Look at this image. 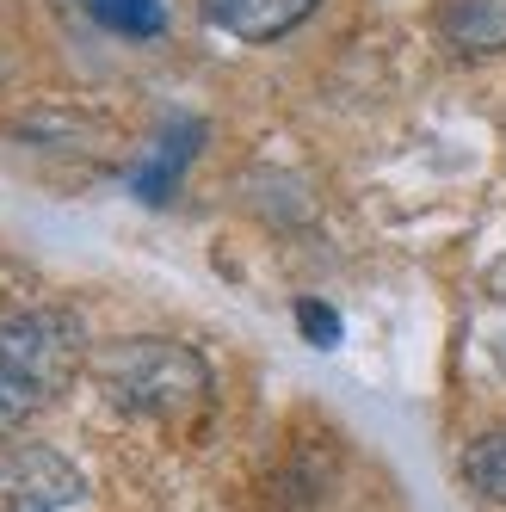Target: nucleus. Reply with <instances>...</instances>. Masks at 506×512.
<instances>
[{
  "instance_id": "obj_1",
  "label": "nucleus",
  "mask_w": 506,
  "mask_h": 512,
  "mask_svg": "<svg viewBox=\"0 0 506 512\" xmlns=\"http://www.w3.org/2000/svg\"><path fill=\"white\" fill-rule=\"evenodd\" d=\"M87 358L93 346L75 309L31 303V309L0 315V438L50 414Z\"/></svg>"
},
{
  "instance_id": "obj_2",
  "label": "nucleus",
  "mask_w": 506,
  "mask_h": 512,
  "mask_svg": "<svg viewBox=\"0 0 506 512\" xmlns=\"http://www.w3.org/2000/svg\"><path fill=\"white\" fill-rule=\"evenodd\" d=\"M93 389L130 420H192L210 401V364L186 340L161 334H130V340H99L87 358Z\"/></svg>"
},
{
  "instance_id": "obj_3",
  "label": "nucleus",
  "mask_w": 506,
  "mask_h": 512,
  "mask_svg": "<svg viewBox=\"0 0 506 512\" xmlns=\"http://www.w3.org/2000/svg\"><path fill=\"white\" fill-rule=\"evenodd\" d=\"M87 500V475L50 445H13L0 457V512H68Z\"/></svg>"
},
{
  "instance_id": "obj_4",
  "label": "nucleus",
  "mask_w": 506,
  "mask_h": 512,
  "mask_svg": "<svg viewBox=\"0 0 506 512\" xmlns=\"http://www.w3.org/2000/svg\"><path fill=\"white\" fill-rule=\"evenodd\" d=\"M321 0H198L210 31H223L235 44H278L284 31H297Z\"/></svg>"
},
{
  "instance_id": "obj_5",
  "label": "nucleus",
  "mask_w": 506,
  "mask_h": 512,
  "mask_svg": "<svg viewBox=\"0 0 506 512\" xmlns=\"http://www.w3.org/2000/svg\"><path fill=\"white\" fill-rule=\"evenodd\" d=\"M198 142H204V118H179V124H167L155 149L130 167V192H136L142 204H167L173 186H179V173L192 167Z\"/></svg>"
},
{
  "instance_id": "obj_6",
  "label": "nucleus",
  "mask_w": 506,
  "mask_h": 512,
  "mask_svg": "<svg viewBox=\"0 0 506 512\" xmlns=\"http://www.w3.org/2000/svg\"><path fill=\"white\" fill-rule=\"evenodd\" d=\"M439 31L457 56H500L506 50V7L500 0H445Z\"/></svg>"
},
{
  "instance_id": "obj_7",
  "label": "nucleus",
  "mask_w": 506,
  "mask_h": 512,
  "mask_svg": "<svg viewBox=\"0 0 506 512\" xmlns=\"http://www.w3.org/2000/svg\"><path fill=\"white\" fill-rule=\"evenodd\" d=\"M463 482L476 488L482 500L506 506V426H488L482 438H469V451H463Z\"/></svg>"
},
{
  "instance_id": "obj_8",
  "label": "nucleus",
  "mask_w": 506,
  "mask_h": 512,
  "mask_svg": "<svg viewBox=\"0 0 506 512\" xmlns=\"http://www.w3.org/2000/svg\"><path fill=\"white\" fill-rule=\"evenodd\" d=\"M81 7L105 31H118V38H161V31H167L161 0H81Z\"/></svg>"
},
{
  "instance_id": "obj_9",
  "label": "nucleus",
  "mask_w": 506,
  "mask_h": 512,
  "mask_svg": "<svg viewBox=\"0 0 506 512\" xmlns=\"http://www.w3.org/2000/svg\"><path fill=\"white\" fill-rule=\"evenodd\" d=\"M297 327H303V340H309V346H321V352L340 346V315H334L328 303H315V297H303V303H297Z\"/></svg>"
},
{
  "instance_id": "obj_10",
  "label": "nucleus",
  "mask_w": 506,
  "mask_h": 512,
  "mask_svg": "<svg viewBox=\"0 0 506 512\" xmlns=\"http://www.w3.org/2000/svg\"><path fill=\"white\" fill-rule=\"evenodd\" d=\"M488 284H494V290H500V297H506V260H500V266L488 272Z\"/></svg>"
}]
</instances>
